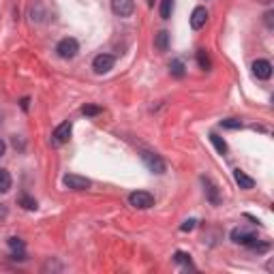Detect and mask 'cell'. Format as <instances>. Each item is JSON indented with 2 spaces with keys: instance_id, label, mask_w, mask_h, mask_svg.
Masks as SVG:
<instances>
[{
  "instance_id": "8",
  "label": "cell",
  "mask_w": 274,
  "mask_h": 274,
  "mask_svg": "<svg viewBox=\"0 0 274 274\" xmlns=\"http://www.w3.org/2000/svg\"><path fill=\"white\" fill-rule=\"evenodd\" d=\"M112 11L118 17H131L135 11V2L133 0H112Z\"/></svg>"
},
{
  "instance_id": "27",
  "label": "cell",
  "mask_w": 274,
  "mask_h": 274,
  "mask_svg": "<svg viewBox=\"0 0 274 274\" xmlns=\"http://www.w3.org/2000/svg\"><path fill=\"white\" fill-rule=\"evenodd\" d=\"M266 22H268V26L272 28V11H268V13H266Z\"/></svg>"
},
{
  "instance_id": "7",
  "label": "cell",
  "mask_w": 274,
  "mask_h": 274,
  "mask_svg": "<svg viewBox=\"0 0 274 274\" xmlns=\"http://www.w3.org/2000/svg\"><path fill=\"white\" fill-rule=\"evenodd\" d=\"M231 242L236 244H242V246H251L257 242V236L249 229H244V227H236V229L231 231Z\"/></svg>"
},
{
  "instance_id": "20",
  "label": "cell",
  "mask_w": 274,
  "mask_h": 274,
  "mask_svg": "<svg viewBox=\"0 0 274 274\" xmlns=\"http://www.w3.org/2000/svg\"><path fill=\"white\" fill-rule=\"evenodd\" d=\"M221 127H223V129H242V120L227 118V120H221Z\"/></svg>"
},
{
  "instance_id": "15",
  "label": "cell",
  "mask_w": 274,
  "mask_h": 274,
  "mask_svg": "<svg viewBox=\"0 0 274 274\" xmlns=\"http://www.w3.org/2000/svg\"><path fill=\"white\" fill-rule=\"evenodd\" d=\"M13 184V180H11V174L6 172V169L0 167V193H9V188Z\"/></svg>"
},
{
  "instance_id": "1",
  "label": "cell",
  "mask_w": 274,
  "mask_h": 274,
  "mask_svg": "<svg viewBox=\"0 0 274 274\" xmlns=\"http://www.w3.org/2000/svg\"><path fill=\"white\" fill-rule=\"evenodd\" d=\"M141 161H143V165L148 167V172H152V174H165V169H167V165H165V161L161 159L156 152H150V150H143L141 152Z\"/></svg>"
},
{
  "instance_id": "2",
  "label": "cell",
  "mask_w": 274,
  "mask_h": 274,
  "mask_svg": "<svg viewBox=\"0 0 274 274\" xmlns=\"http://www.w3.org/2000/svg\"><path fill=\"white\" fill-rule=\"evenodd\" d=\"M56 51H58V56H60V58L69 60V58H75L77 56V51H80V43H77L73 37L60 39L58 45H56Z\"/></svg>"
},
{
  "instance_id": "5",
  "label": "cell",
  "mask_w": 274,
  "mask_h": 274,
  "mask_svg": "<svg viewBox=\"0 0 274 274\" xmlns=\"http://www.w3.org/2000/svg\"><path fill=\"white\" fill-rule=\"evenodd\" d=\"M71 131H73V125H71L69 120L62 122V125H58L54 129V133H51V146H62V143H67L69 137H71Z\"/></svg>"
},
{
  "instance_id": "11",
  "label": "cell",
  "mask_w": 274,
  "mask_h": 274,
  "mask_svg": "<svg viewBox=\"0 0 274 274\" xmlns=\"http://www.w3.org/2000/svg\"><path fill=\"white\" fill-rule=\"evenodd\" d=\"M208 22V11L206 6H195L193 13H191V28L193 30H201Z\"/></svg>"
},
{
  "instance_id": "6",
  "label": "cell",
  "mask_w": 274,
  "mask_h": 274,
  "mask_svg": "<svg viewBox=\"0 0 274 274\" xmlns=\"http://www.w3.org/2000/svg\"><path fill=\"white\" fill-rule=\"evenodd\" d=\"M64 186L73 188V191H86V188L92 186V182H90L88 178H84V176H77V174H67L62 178Z\"/></svg>"
},
{
  "instance_id": "4",
  "label": "cell",
  "mask_w": 274,
  "mask_h": 274,
  "mask_svg": "<svg viewBox=\"0 0 274 274\" xmlns=\"http://www.w3.org/2000/svg\"><path fill=\"white\" fill-rule=\"evenodd\" d=\"M114 64H116V58L112 54H99L92 60V69L96 75H103V73H109L114 69Z\"/></svg>"
},
{
  "instance_id": "25",
  "label": "cell",
  "mask_w": 274,
  "mask_h": 274,
  "mask_svg": "<svg viewBox=\"0 0 274 274\" xmlns=\"http://www.w3.org/2000/svg\"><path fill=\"white\" fill-rule=\"evenodd\" d=\"M6 217H9V208H6L4 204H0V221H4Z\"/></svg>"
},
{
  "instance_id": "28",
  "label": "cell",
  "mask_w": 274,
  "mask_h": 274,
  "mask_svg": "<svg viewBox=\"0 0 274 274\" xmlns=\"http://www.w3.org/2000/svg\"><path fill=\"white\" fill-rule=\"evenodd\" d=\"M28 103H30V99H22V109H24V112L28 109Z\"/></svg>"
},
{
  "instance_id": "13",
  "label": "cell",
  "mask_w": 274,
  "mask_h": 274,
  "mask_svg": "<svg viewBox=\"0 0 274 274\" xmlns=\"http://www.w3.org/2000/svg\"><path fill=\"white\" fill-rule=\"evenodd\" d=\"M154 49L161 51V54L169 49V32L167 30H159L154 35Z\"/></svg>"
},
{
  "instance_id": "23",
  "label": "cell",
  "mask_w": 274,
  "mask_h": 274,
  "mask_svg": "<svg viewBox=\"0 0 274 274\" xmlns=\"http://www.w3.org/2000/svg\"><path fill=\"white\" fill-rule=\"evenodd\" d=\"M82 114L84 116H99L101 114V107H96V105H84L82 107Z\"/></svg>"
},
{
  "instance_id": "26",
  "label": "cell",
  "mask_w": 274,
  "mask_h": 274,
  "mask_svg": "<svg viewBox=\"0 0 274 274\" xmlns=\"http://www.w3.org/2000/svg\"><path fill=\"white\" fill-rule=\"evenodd\" d=\"M4 152H6V143H4L2 139H0V159L4 156Z\"/></svg>"
},
{
  "instance_id": "18",
  "label": "cell",
  "mask_w": 274,
  "mask_h": 274,
  "mask_svg": "<svg viewBox=\"0 0 274 274\" xmlns=\"http://www.w3.org/2000/svg\"><path fill=\"white\" fill-rule=\"evenodd\" d=\"M172 13H174V0H161V17L172 19Z\"/></svg>"
},
{
  "instance_id": "16",
  "label": "cell",
  "mask_w": 274,
  "mask_h": 274,
  "mask_svg": "<svg viewBox=\"0 0 274 274\" xmlns=\"http://www.w3.org/2000/svg\"><path fill=\"white\" fill-rule=\"evenodd\" d=\"M210 141H212V146L217 148V152H219V154H227V143H225V139H223L221 135L210 133Z\"/></svg>"
},
{
  "instance_id": "24",
  "label": "cell",
  "mask_w": 274,
  "mask_h": 274,
  "mask_svg": "<svg viewBox=\"0 0 274 274\" xmlns=\"http://www.w3.org/2000/svg\"><path fill=\"white\" fill-rule=\"evenodd\" d=\"M195 225H197V221H195V219H186L184 223L180 225V231H193Z\"/></svg>"
},
{
  "instance_id": "9",
  "label": "cell",
  "mask_w": 274,
  "mask_h": 274,
  "mask_svg": "<svg viewBox=\"0 0 274 274\" xmlns=\"http://www.w3.org/2000/svg\"><path fill=\"white\" fill-rule=\"evenodd\" d=\"M201 184H204V193H206V197L208 201H210L212 206H219L221 204V193H219V186L214 184V182L210 178H201Z\"/></svg>"
},
{
  "instance_id": "14",
  "label": "cell",
  "mask_w": 274,
  "mask_h": 274,
  "mask_svg": "<svg viewBox=\"0 0 274 274\" xmlns=\"http://www.w3.org/2000/svg\"><path fill=\"white\" fill-rule=\"evenodd\" d=\"M17 204L19 206H22V208H26V210H37V199L35 197H30V195L28 193H22V195H19V197H17Z\"/></svg>"
},
{
  "instance_id": "3",
  "label": "cell",
  "mask_w": 274,
  "mask_h": 274,
  "mask_svg": "<svg viewBox=\"0 0 274 274\" xmlns=\"http://www.w3.org/2000/svg\"><path fill=\"white\" fill-rule=\"evenodd\" d=\"M129 204L137 208V210H148V208L154 206V197H152V193H148V191H135L129 195Z\"/></svg>"
},
{
  "instance_id": "17",
  "label": "cell",
  "mask_w": 274,
  "mask_h": 274,
  "mask_svg": "<svg viewBox=\"0 0 274 274\" xmlns=\"http://www.w3.org/2000/svg\"><path fill=\"white\" fill-rule=\"evenodd\" d=\"M169 73L174 77H184V62H182L180 58L172 60V64H169Z\"/></svg>"
},
{
  "instance_id": "19",
  "label": "cell",
  "mask_w": 274,
  "mask_h": 274,
  "mask_svg": "<svg viewBox=\"0 0 274 274\" xmlns=\"http://www.w3.org/2000/svg\"><path fill=\"white\" fill-rule=\"evenodd\" d=\"M197 62H199V67L204 69V71H210V67H212L210 56H208L206 49H199V51H197Z\"/></svg>"
},
{
  "instance_id": "29",
  "label": "cell",
  "mask_w": 274,
  "mask_h": 274,
  "mask_svg": "<svg viewBox=\"0 0 274 274\" xmlns=\"http://www.w3.org/2000/svg\"><path fill=\"white\" fill-rule=\"evenodd\" d=\"M154 4V0H148V6H152Z\"/></svg>"
},
{
  "instance_id": "10",
  "label": "cell",
  "mask_w": 274,
  "mask_h": 274,
  "mask_svg": "<svg viewBox=\"0 0 274 274\" xmlns=\"http://www.w3.org/2000/svg\"><path fill=\"white\" fill-rule=\"evenodd\" d=\"M253 75H255L257 80H270V75H272V64H270V60H264V58H259V60L253 62Z\"/></svg>"
},
{
  "instance_id": "21",
  "label": "cell",
  "mask_w": 274,
  "mask_h": 274,
  "mask_svg": "<svg viewBox=\"0 0 274 274\" xmlns=\"http://www.w3.org/2000/svg\"><path fill=\"white\" fill-rule=\"evenodd\" d=\"M9 246L15 253H24V249H26V244H24V240H19V238H9Z\"/></svg>"
},
{
  "instance_id": "12",
  "label": "cell",
  "mask_w": 274,
  "mask_h": 274,
  "mask_svg": "<svg viewBox=\"0 0 274 274\" xmlns=\"http://www.w3.org/2000/svg\"><path fill=\"white\" fill-rule=\"evenodd\" d=\"M233 180H236L238 186L244 188V191H251V188L255 186V180H253L251 176H246L244 172H240V169H233Z\"/></svg>"
},
{
  "instance_id": "22",
  "label": "cell",
  "mask_w": 274,
  "mask_h": 274,
  "mask_svg": "<svg viewBox=\"0 0 274 274\" xmlns=\"http://www.w3.org/2000/svg\"><path fill=\"white\" fill-rule=\"evenodd\" d=\"M174 259L178 264H182V266H188V268H191V255H186V253H182V251H178L174 255Z\"/></svg>"
}]
</instances>
